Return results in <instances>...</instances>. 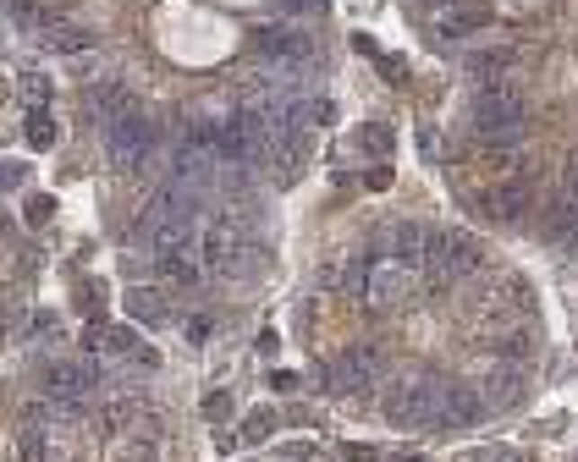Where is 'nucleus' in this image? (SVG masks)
I'll list each match as a JSON object with an SVG mask.
<instances>
[{"instance_id": "nucleus-5", "label": "nucleus", "mask_w": 578, "mask_h": 462, "mask_svg": "<svg viewBox=\"0 0 578 462\" xmlns=\"http://www.w3.org/2000/svg\"><path fill=\"white\" fill-rule=\"evenodd\" d=\"M94 391V363H50L44 369V396L56 407H83Z\"/></svg>"}, {"instance_id": "nucleus-26", "label": "nucleus", "mask_w": 578, "mask_h": 462, "mask_svg": "<svg viewBox=\"0 0 578 462\" xmlns=\"http://www.w3.org/2000/svg\"><path fill=\"white\" fill-rule=\"evenodd\" d=\"M458 462H502V446H485V451H463Z\"/></svg>"}, {"instance_id": "nucleus-19", "label": "nucleus", "mask_w": 578, "mask_h": 462, "mask_svg": "<svg viewBox=\"0 0 578 462\" xmlns=\"http://www.w3.org/2000/svg\"><path fill=\"white\" fill-rule=\"evenodd\" d=\"M28 144H33V149H50V144H56V116H50V105H33V111H28Z\"/></svg>"}, {"instance_id": "nucleus-13", "label": "nucleus", "mask_w": 578, "mask_h": 462, "mask_svg": "<svg viewBox=\"0 0 578 462\" xmlns=\"http://www.w3.org/2000/svg\"><path fill=\"white\" fill-rule=\"evenodd\" d=\"M518 396H523V369H518V363H502L496 375L485 380V391H479L485 407H512Z\"/></svg>"}, {"instance_id": "nucleus-22", "label": "nucleus", "mask_w": 578, "mask_h": 462, "mask_svg": "<svg viewBox=\"0 0 578 462\" xmlns=\"http://www.w3.org/2000/svg\"><path fill=\"white\" fill-rule=\"evenodd\" d=\"M364 149H369V155H386V149H391V132H386V127H364Z\"/></svg>"}, {"instance_id": "nucleus-1", "label": "nucleus", "mask_w": 578, "mask_h": 462, "mask_svg": "<svg viewBox=\"0 0 578 462\" xmlns=\"http://www.w3.org/2000/svg\"><path fill=\"white\" fill-rule=\"evenodd\" d=\"M474 132L485 138L491 149H512L518 138L529 132V105L512 83H491V88H479V100H474Z\"/></svg>"}, {"instance_id": "nucleus-16", "label": "nucleus", "mask_w": 578, "mask_h": 462, "mask_svg": "<svg viewBox=\"0 0 578 462\" xmlns=\"http://www.w3.org/2000/svg\"><path fill=\"white\" fill-rule=\"evenodd\" d=\"M386 248H391V259L413 264V259L424 253V231H419V226H396V231H386Z\"/></svg>"}, {"instance_id": "nucleus-4", "label": "nucleus", "mask_w": 578, "mask_h": 462, "mask_svg": "<svg viewBox=\"0 0 578 462\" xmlns=\"http://www.w3.org/2000/svg\"><path fill=\"white\" fill-rule=\"evenodd\" d=\"M364 298L369 308H396V303H408L413 298V270L403 259H375L364 270Z\"/></svg>"}, {"instance_id": "nucleus-15", "label": "nucleus", "mask_w": 578, "mask_h": 462, "mask_svg": "<svg viewBox=\"0 0 578 462\" xmlns=\"http://www.w3.org/2000/svg\"><path fill=\"white\" fill-rule=\"evenodd\" d=\"M83 347H88V352H132V347H138V336H132L127 325H105V319H94V325L83 331Z\"/></svg>"}, {"instance_id": "nucleus-8", "label": "nucleus", "mask_w": 578, "mask_h": 462, "mask_svg": "<svg viewBox=\"0 0 578 462\" xmlns=\"http://www.w3.org/2000/svg\"><path fill=\"white\" fill-rule=\"evenodd\" d=\"M485 28V6H474V0H440L435 6V33L440 39H468Z\"/></svg>"}, {"instance_id": "nucleus-18", "label": "nucleus", "mask_w": 578, "mask_h": 462, "mask_svg": "<svg viewBox=\"0 0 578 462\" xmlns=\"http://www.w3.org/2000/svg\"><path fill=\"white\" fill-rule=\"evenodd\" d=\"M127 314L138 319V325H165V303H160V292H149V287H138L127 298Z\"/></svg>"}, {"instance_id": "nucleus-21", "label": "nucleus", "mask_w": 578, "mask_h": 462, "mask_svg": "<svg viewBox=\"0 0 578 462\" xmlns=\"http://www.w3.org/2000/svg\"><path fill=\"white\" fill-rule=\"evenodd\" d=\"M22 100H28V105H50V77L22 72Z\"/></svg>"}, {"instance_id": "nucleus-24", "label": "nucleus", "mask_w": 578, "mask_h": 462, "mask_svg": "<svg viewBox=\"0 0 578 462\" xmlns=\"http://www.w3.org/2000/svg\"><path fill=\"white\" fill-rule=\"evenodd\" d=\"M50 209H56L50 199H33V204H28V226H44V220H50Z\"/></svg>"}, {"instance_id": "nucleus-2", "label": "nucleus", "mask_w": 578, "mask_h": 462, "mask_svg": "<svg viewBox=\"0 0 578 462\" xmlns=\"http://www.w3.org/2000/svg\"><path fill=\"white\" fill-rule=\"evenodd\" d=\"M105 149H111L116 171H144L155 160V121H144L138 111L105 121Z\"/></svg>"}, {"instance_id": "nucleus-9", "label": "nucleus", "mask_w": 578, "mask_h": 462, "mask_svg": "<svg viewBox=\"0 0 578 462\" xmlns=\"http://www.w3.org/2000/svg\"><path fill=\"white\" fill-rule=\"evenodd\" d=\"M479 413H485L479 391H468V386H435V419L440 424H474Z\"/></svg>"}, {"instance_id": "nucleus-3", "label": "nucleus", "mask_w": 578, "mask_h": 462, "mask_svg": "<svg viewBox=\"0 0 578 462\" xmlns=\"http://www.w3.org/2000/svg\"><path fill=\"white\" fill-rule=\"evenodd\" d=\"M386 419L396 430H424L435 424V386L430 380H403L386 391Z\"/></svg>"}, {"instance_id": "nucleus-10", "label": "nucleus", "mask_w": 578, "mask_h": 462, "mask_svg": "<svg viewBox=\"0 0 578 462\" xmlns=\"http://www.w3.org/2000/svg\"><path fill=\"white\" fill-rule=\"evenodd\" d=\"M551 237H567V231L578 226V165H567L562 171V182H556V199H551Z\"/></svg>"}, {"instance_id": "nucleus-17", "label": "nucleus", "mask_w": 578, "mask_h": 462, "mask_svg": "<svg viewBox=\"0 0 578 462\" xmlns=\"http://www.w3.org/2000/svg\"><path fill=\"white\" fill-rule=\"evenodd\" d=\"M17 457L22 462H50V430H39L33 419L17 430Z\"/></svg>"}, {"instance_id": "nucleus-23", "label": "nucleus", "mask_w": 578, "mask_h": 462, "mask_svg": "<svg viewBox=\"0 0 578 462\" xmlns=\"http://www.w3.org/2000/svg\"><path fill=\"white\" fill-rule=\"evenodd\" d=\"M204 419H232V396H204Z\"/></svg>"}, {"instance_id": "nucleus-6", "label": "nucleus", "mask_w": 578, "mask_h": 462, "mask_svg": "<svg viewBox=\"0 0 578 462\" xmlns=\"http://www.w3.org/2000/svg\"><path fill=\"white\" fill-rule=\"evenodd\" d=\"M325 380H331V391H342V396L375 386V380H380V352H375V347H347V352L331 363Z\"/></svg>"}, {"instance_id": "nucleus-7", "label": "nucleus", "mask_w": 578, "mask_h": 462, "mask_svg": "<svg viewBox=\"0 0 578 462\" xmlns=\"http://www.w3.org/2000/svg\"><path fill=\"white\" fill-rule=\"evenodd\" d=\"M33 39H39L50 56H83V50H94V33H88L83 22H56V17H44Z\"/></svg>"}, {"instance_id": "nucleus-11", "label": "nucleus", "mask_w": 578, "mask_h": 462, "mask_svg": "<svg viewBox=\"0 0 578 462\" xmlns=\"http://www.w3.org/2000/svg\"><path fill=\"white\" fill-rule=\"evenodd\" d=\"M88 111H94L100 121H116V116H127V111H132L127 83H121V77H105V83H94V88H88Z\"/></svg>"}, {"instance_id": "nucleus-20", "label": "nucleus", "mask_w": 578, "mask_h": 462, "mask_svg": "<svg viewBox=\"0 0 578 462\" xmlns=\"http://www.w3.org/2000/svg\"><path fill=\"white\" fill-rule=\"evenodd\" d=\"M507 363H518V358H529V352H535V336H529V331H507V336H496L491 342Z\"/></svg>"}, {"instance_id": "nucleus-25", "label": "nucleus", "mask_w": 578, "mask_h": 462, "mask_svg": "<svg viewBox=\"0 0 578 462\" xmlns=\"http://www.w3.org/2000/svg\"><path fill=\"white\" fill-rule=\"evenodd\" d=\"M22 182V165L17 160H0V188H17Z\"/></svg>"}, {"instance_id": "nucleus-14", "label": "nucleus", "mask_w": 578, "mask_h": 462, "mask_svg": "<svg viewBox=\"0 0 578 462\" xmlns=\"http://www.w3.org/2000/svg\"><path fill=\"white\" fill-rule=\"evenodd\" d=\"M512 67H518V56H512V50H496V44H491V50H474V56H468V72H474L485 88H491V83H507Z\"/></svg>"}, {"instance_id": "nucleus-12", "label": "nucleus", "mask_w": 578, "mask_h": 462, "mask_svg": "<svg viewBox=\"0 0 578 462\" xmlns=\"http://www.w3.org/2000/svg\"><path fill=\"white\" fill-rule=\"evenodd\" d=\"M479 209L491 215V220H518L529 209V188H523V182H502V188H491V193L479 199Z\"/></svg>"}]
</instances>
